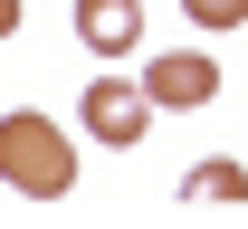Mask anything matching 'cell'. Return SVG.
Returning <instances> with one entry per match:
<instances>
[{
	"label": "cell",
	"mask_w": 248,
	"mask_h": 229,
	"mask_svg": "<svg viewBox=\"0 0 248 229\" xmlns=\"http://www.w3.org/2000/svg\"><path fill=\"white\" fill-rule=\"evenodd\" d=\"M182 200H191V210H219V200H248V163H201V172L182 182Z\"/></svg>",
	"instance_id": "5"
},
{
	"label": "cell",
	"mask_w": 248,
	"mask_h": 229,
	"mask_svg": "<svg viewBox=\"0 0 248 229\" xmlns=\"http://www.w3.org/2000/svg\"><path fill=\"white\" fill-rule=\"evenodd\" d=\"M182 10L201 19V29H239V19H248V0H182Z\"/></svg>",
	"instance_id": "6"
},
{
	"label": "cell",
	"mask_w": 248,
	"mask_h": 229,
	"mask_svg": "<svg viewBox=\"0 0 248 229\" xmlns=\"http://www.w3.org/2000/svg\"><path fill=\"white\" fill-rule=\"evenodd\" d=\"M0 29H19V0H0Z\"/></svg>",
	"instance_id": "7"
},
{
	"label": "cell",
	"mask_w": 248,
	"mask_h": 229,
	"mask_svg": "<svg viewBox=\"0 0 248 229\" xmlns=\"http://www.w3.org/2000/svg\"><path fill=\"white\" fill-rule=\"evenodd\" d=\"M77 38L95 58H134L143 48V0H77Z\"/></svg>",
	"instance_id": "4"
},
{
	"label": "cell",
	"mask_w": 248,
	"mask_h": 229,
	"mask_svg": "<svg viewBox=\"0 0 248 229\" xmlns=\"http://www.w3.org/2000/svg\"><path fill=\"white\" fill-rule=\"evenodd\" d=\"M143 124H153V86H143V76H95V86H86V134H95V143L134 153Z\"/></svg>",
	"instance_id": "2"
},
{
	"label": "cell",
	"mask_w": 248,
	"mask_h": 229,
	"mask_svg": "<svg viewBox=\"0 0 248 229\" xmlns=\"http://www.w3.org/2000/svg\"><path fill=\"white\" fill-rule=\"evenodd\" d=\"M0 182L10 191H29V200H58L67 182H77V143H67L48 115H0Z\"/></svg>",
	"instance_id": "1"
},
{
	"label": "cell",
	"mask_w": 248,
	"mask_h": 229,
	"mask_svg": "<svg viewBox=\"0 0 248 229\" xmlns=\"http://www.w3.org/2000/svg\"><path fill=\"white\" fill-rule=\"evenodd\" d=\"M143 86H153V105L191 115V105H210V96H219V67L201 58V48H182V58H153V67H143Z\"/></svg>",
	"instance_id": "3"
}]
</instances>
